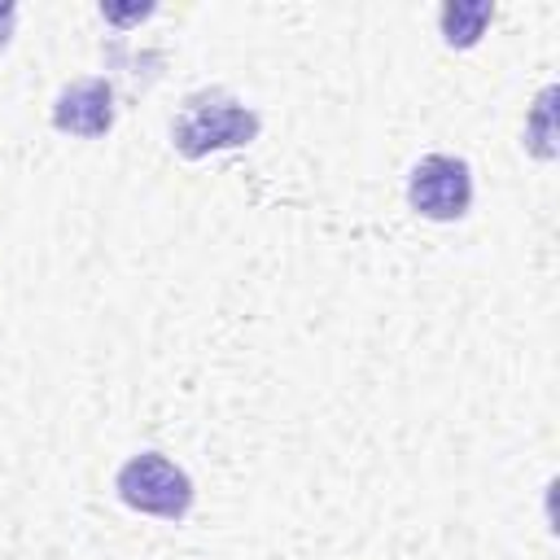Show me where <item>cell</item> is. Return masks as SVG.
<instances>
[{"label": "cell", "instance_id": "1", "mask_svg": "<svg viewBox=\"0 0 560 560\" xmlns=\"http://www.w3.org/2000/svg\"><path fill=\"white\" fill-rule=\"evenodd\" d=\"M258 136V114L245 109L236 96L210 88V92H192L171 127V140L184 158H206L214 149H236L249 144Z\"/></svg>", "mask_w": 560, "mask_h": 560}, {"label": "cell", "instance_id": "2", "mask_svg": "<svg viewBox=\"0 0 560 560\" xmlns=\"http://www.w3.org/2000/svg\"><path fill=\"white\" fill-rule=\"evenodd\" d=\"M118 499L144 516H162V521H179L188 516L192 508V481L184 477V468H175L166 455L158 451H144V455H131L118 477Z\"/></svg>", "mask_w": 560, "mask_h": 560}, {"label": "cell", "instance_id": "3", "mask_svg": "<svg viewBox=\"0 0 560 560\" xmlns=\"http://www.w3.org/2000/svg\"><path fill=\"white\" fill-rule=\"evenodd\" d=\"M407 201L416 214L433 219V223H451L464 219L472 206V175L464 158L451 153H429L416 162L411 179H407Z\"/></svg>", "mask_w": 560, "mask_h": 560}, {"label": "cell", "instance_id": "4", "mask_svg": "<svg viewBox=\"0 0 560 560\" xmlns=\"http://www.w3.org/2000/svg\"><path fill=\"white\" fill-rule=\"evenodd\" d=\"M52 127L57 131H70V136H83V140H96L114 127V92L105 79H79L70 83L57 105H52Z\"/></svg>", "mask_w": 560, "mask_h": 560}, {"label": "cell", "instance_id": "5", "mask_svg": "<svg viewBox=\"0 0 560 560\" xmlns=\"http://www.w3.org/2000/svg\"><path fill=\"white\" fill-rule=\"evenodd\" d=\"M490 18H494V9H490V4H481V0H477V4H446V9H442V31H446V44H455V48L477 44Z\"/></svg>", "mask_w": 560, "mask_h": 560}]
</instances>
